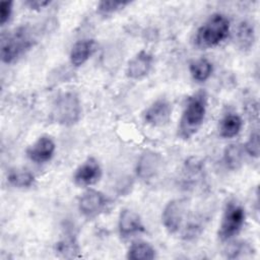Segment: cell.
<instances>
[{
    "label": "cell",
    "instance_id": "cell-1",
    "mask_svg": "<svg viewBox=\"0 0 260 260\" xmlns=\"http://www.w3.org/2000/svg\"><path fill=\"white\" fill-rule=\"evenodd\" d=\"M206 108L207 95L204 90H198L189 96L178 127L180 138L188 140L199 130L205 118Z\"/></svg>",
    "mask_w": 260,
    "mask_h": 260
},
{
    "label": "cell",
    "instance_id": "cell-2",
    "mask_svg": "<svg viewBox=\"0 0 260 260\" xmlns=\"http://www.w3.org/2000/svg\"><path fill=\"white\" fill-rule=\"evenodd\" d=\"M230 31V20L221 13H214L198 28L195 44L198 48L208 49L219 45Z\"/></svg>",
    "mask_w": 260,
    "mask_h": 260
},
{
    "label": "cell",
    "instance_id": "cell-3",
    "mask_svg": "<svg viewBox=\"0 0 260 260\" xmlns=\"http://www.w3.org/2000/svg\"><path fill=\"white\" fill-rule=\"evenodd\" d=\"M34 43L28 29L19 27L14 31L2 36L1 39V60L10 64L25 53Z\"/></svg>",
    "mask_w": 260,
    "mask_h": 260
},
{
    "label": "cell",
    "instance_id": "cell-4",
    "mask_svg": "<svg viewBox=\"0 0 260 260\" xmlns=\"http://www.w3.org/2000/svg\"><path fill=\"white\" fill-rule=\"evenodd\" d=\"M54 121L64 126H72L81 116V106L78 95L73 91H66L57 96L53 105Z\"/></svg>",
    "mask_w": 260,
    "mask_h": 260
},
{
    "label": "cell",
    "instance_id": "cell-5",
    "mask_svg": "<svg viewBox=\"0 0 260 260\" xmlns=\"http://www.w3.org/2000/svg\"><path fill=\"white\" fill-rule=\"evenodd\" d=\"M245 218L244 207L236 200L229 201L224 206L217 232L220 241H229L238 235L244 225Z\"/></svg>",
    "mask_w": 260,
    "mask_h": 260
},
{
    "label": "cell",
    "instance_id": "cell-6",
    "mask_svg": "<svg viewBox=\"0 0 260 260\" xmlns=\"http://www.w3.org/2000/svg\"><path fill=\"white\" fill-rule=\"evenodd\" d=\"M188 201L185 198L173 199L167 203L161 213V221L170 234L178 233L187 216Z\"/></svg>",
    "mask_w": 260,
    "mask_h": 260
},
{
    "label": "cell",
    "instance_id": "cell-7",
    "mask_svg": "<svg viewBox=\"0 0 260 260\" xmlns=\"http://www.w3.org/2000/svg\"><path fill=\"white\" fill-rule=\"evenodd\" d=\"M108 205L107 197L100 191L88 189L78 199V209L86 218H94L103 213Z\"/></svg>",
    "mask_w": 260,
    "mask_h": 260
},
{
    "label": "cell",
    "instance_id": "cell-8",
    "mask_svg": "<svg viewBox=\"0 0 260 260\" xmlns=\"http://www.w3.org/2000/svg\"><path fill=\"white\" fill-rule=\"evenodd\" d=\"M162 168V157L159 153L146 150L144 151L136 165V174L143 181H151L157 177Z\"/></svg>",
    "mask_w": 260,
    "mask_h": 260
},
{
    "label": "cell",
    "instance_id": "cell-9",
    "mask_svg": "<svg viewBox=\"0 0 260 260\" xmlns=\"http://www.w3.org/2000/svg\"><path fill=\"white\" fill-rule=\"evenodd\" d=\"M171 117L172 105L166 99L156 100L143 112L144 122L153 127L166 126L171 121Z\"/></svg>",
    "mask_w": 260,
    "mask_h": 260
},
{
    "label": "cell",
    "instance_id": "cell-10",
    "mask_svg": "<svg viewBox=\"0 0 260 260\" xmlns=\"http://www.w3.org/2000/svg\"><path fill=\"white\" fill-rule=\"evenodd\" d=\"M102 177V168L99 161L90 156L87 157L74 172L73 181L79 187H88L95 184Z\"/></svg>",
    "mask_w": 260,
    "mask_h": 260
},
{
    "label": "cell",
    "instance_id": "cell-11",
    "mask_svg": "<svg viewBox=\"0 0 260 260\" xmlns=\"http://www.w3.org/2000/svg\"><path fill=\"white\" fill-rule=\"evenodd\" d=\"M118 230L121 238L123 239H128L145 232L140 215L129 208L121 210L118 219Z\"/></svg>",
    "mask_w": 260,
    "mask_h": 260
},
{
    "label": "cell",
    "instance_id": "cell-12",
    "mask_svg": "<svg viewBox=\"0 0 260 260\" xmlns=\"http://www.w3.org/2000/svg\"><path fill=\"white\" fill-rule=\"evenodd\" d=\"M56 144L54 140L47 135L41 136L36 140L27 149V157L37 164H43L49 161L54 155Z\"/></svg>",
    "mask_w": 260,
    "mask_h": 260
},
{
    "label": "cell",
    "instance_id": "cell-13",
    "mask_svg": "<svg viewBox=\"0 0 260 260\" xmlns=\"http://www.w3.org/2000/svg\"><path fill=\"white\" fill-rule=\"evenodd\" d=\"M152 63V55L147 51L141 50L128 62L126 74L131 79H141L149 73Z\"/></svg>",
    "mask_w": 260,
    "mask_h": 260
},
{
    "label": "cell",
    "instance_id": "cell-14",
    "mask_svg": "<svg viewBox=\"0 0 260 260\" xmlns=\"http://www.w3.org/2000/svg\"><path fill=\"white\" fill-rule=\"evenodd\" d=\"M93 48H94L93 40H80L76 42L70 51V55H69L70 63L75 67H79L83 65L90 57L93 51Z\"/></svg>",
    "mask_w": 260,
    "mask_h": 260
},
{
    "label": "cell",
    "instance_id": "cell-15",
    "mask_svg": "<svg viewBox=\"0 0 260 260\" xmlns=\"http://www.w3.org/2000/svg\"><path fill=\"white\" fill-rule=\"evenodd\" d=\"M55 252L56 255L62 258L71 259L79 257V246L75 239V237L71 235H67L64 238H62L59 242L55 245Z\"/></svg>",
    "mask_w": 260,
    "mask_h": 260
},
{
    "label": "cell",
    "instance_id": "cell-16",
    "mask_svg": "<svg viewBox=\"0 0 260 260\" xmlns=\"http://www.w3.org/2000/svg\"><path fill=\"white\" fill-rule=\"evenodd\" d=\"M155 256V249L149 243L144 241H136L132 243L127 252V258L131 260H152Z\"/></svg>",
    "mask_w": 260,
    "mask_h": 260
},
{
    "label": "cell",
    "instance_id": "cell-17",
    "mask_svg": "<svg viewBox=\"0 0 260 260\" xmlns=\"http://www.w3.org/2000/svg\"><path fill=\"white\" fill-rule=\"evenodd\" d=\"M243 126L240 116L236 114L226 115L219 124V134L223 138H232L239 134Z\"/></svg>",
    "mask_w": 260,
    "mask_h": 260
},
{
    "label": "cell",
    "instance_id": "cell-18",
    "mask_svg": "<svg viewBox=\"0 0 260 260\" xmlns=\"http://www.w3.org/2000/svg\"><path fill=\"white\" fill-rule=\"evenodd\" d=\"M255 42L254 26L248 21H242L237 29V44L243 51L250 50Z\"/></svg>",
    "mask_w": 260,
    "mask_h": 260
},
{
    "label": "cell",
    "instance_id": "cell-19",
    "mask_svg": "<svg viewBox=\"0 0 260 260\" xmlns=\"http://www.w3.org/2000/svg\"><path fill=\"white\" fill-rule=\"evenodd\" d=\"M189 70L194 80L203 82L210 77L213 67L206 58H199L190 63Z\"/></svg>",
    "mask_w": 260,
    "mask_h": 260
},
{
    "label": "cell",
    "instance_id": "cell-20",
    "mask_svg": "<svg viewBox=\"0 0 260 260\" xmlns=\"http://www.w3.org/2000/svg\"><path fill=\"white\" fill-rule=\"evenodd\" d=\"M244 148L239 144H230L223 151V161L231 170H238L242 166Z\"/></svg>",
    "mask_w": 260,
    "mask_h": 260
},
{
    "label": "cell",
    "instance_id": "cell-21",
    "mask_svg": "<svg viewBox=\"0 0 260 260\" xmlns=\"http://www.w3.org/2000/svg\"><path fill=\"white\" fill-rule=\"evenodd\" d=\"M8 182L16 188H28L35 182V176L27 170H14L7 176Z\"/></svg>",
    "mask_w": 260,
    "mask_h": 260
},
{
    "label": "cell",
    "instance_id": "cell-22",
    "mask_svg": "<svg viewBox=\"0 0 260 260\" xmlns=\"http://www.w3.org/2000/svg\"><path fill=\"white\" fill-rule=\"evenodd\" d=\"M130 2L126 1H101L98 4V11L101 14L108 15L112 14L122 8H124L126 5H128Z\"/></svg>",
    "mask_w": 260,
    "mask_h": 260
},
{
    "label": "cell",
    "instance_id": "cell-23",
    "mask_svg": "<svg viewBox=\"0 0 260 260\" xmlns=\"http://www.w3.org/2000/svg\"><path fill=\"white\" fill-rule=\"evenodd\" d=\"M244 148L250 156L255 157V158H257L259 156L260 141H259V133L257 130H255L251 133L249 139L247 140L246 144L244 145Z\"/></svg>",
    "mask_w": 260,
    "mask_h": 260
},
{
    "label": "cell",
    "instance_id": "cell-24",
    "mask_svg": "<svg viewBox=\"0 0 260 260\" xmlns=\"http://www.w3.org/2000/svg\"><path fill=\"white\" fill-rule=\"evenodd\" d=\"M12 13V1H1L0 3V23L4 25Z\"/></svg>",
    "mask_w": 260,
    "mask_h": 260
},
{
    "label": "cell",
    "instance_id": "cell-25",
    "mask_svg": "<svg viewBox=\"0 0 260 260\" xmlns=\"http://www.w3.org/2000/svg\"><path fill=\"white\" fill-rule=\"evenodd\" d=\"M24 4L31 9H40L49 5L50 1L49 0H27L24 2Z\"/></svg>",
    "mask_w": 260,
    "mask_h": 260
}]
</instances>
